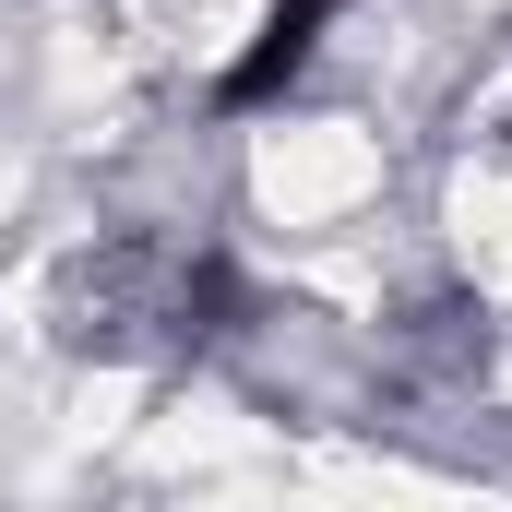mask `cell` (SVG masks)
<instances>
[{"label":"cell","instance_id":"6da1fadb","mask_svg":"<svg viewBox=\"0 0 512 512\" xmlns=\"http://www.w3.org/2000/svg\"><path fill=\"white\" fill-rule=\"evenodd\" d=\"M251 179H262L274 227H334V215H358L382 191V143L358 120H286V131H262Z\"/></svg>","mask_w":512,"mask_h":512},{"label":"cell","instance_id":"7a4b0ae2","mask_svg":"<svg viewBox=\"0 0 512 512\" xmlns=\"http://www.w3.org/2000/svg\"><path fill=\"white\" fill-rule=\"evenodd\" d=\"M453 251L489 298H512V155H477L453 179Z\"/></svg>","mask_w":512,"mask_h":512}]
</instances>
